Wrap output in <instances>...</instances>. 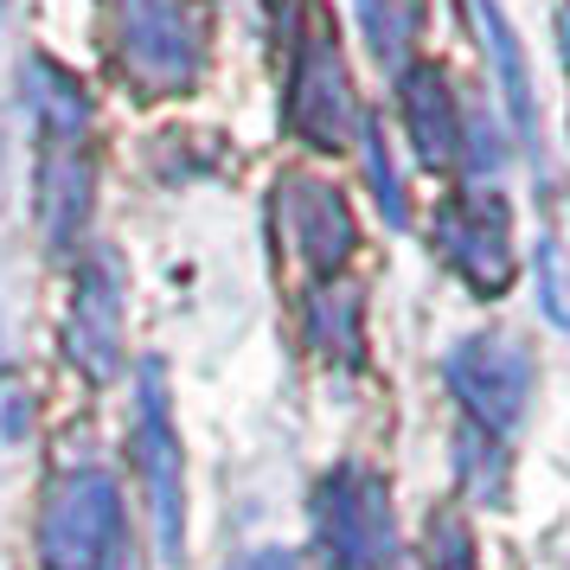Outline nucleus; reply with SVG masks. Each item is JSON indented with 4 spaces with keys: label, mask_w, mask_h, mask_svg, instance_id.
Masks as SVG:
<instances>
[{
    "label": "nucleus",
    "mask_w": 570,
    "mask_h": 570,
    "mask_svg": "<svg viewBox=\"0 0 570 570\" xmlns=\"http://www.w3.org/2000/svg\"><path fill=\"white\" fill-rule=\"evenodd\" d=\"M397 104H404V129H411V155L423 167H455L462 155V104L442 65H404L397 71Z\"/></svg>",
    "instance_id": "nucleus-11"
},
{
    "label": "nucleus",
    "mask_w": 570,
    "mask_h": 570,
    "mask_svg": "<svg viewBox=\"0 0 570 570\" xmlns=\"http://www.w3.org/2000/svg\"><path fill=\"white\" fill-rule=\"evenodd\" d=\"M65 360L97 385L116 379V365H122V263L109 250H97L78 269L71 314H65Z\"/></svg>",
    "instance_id": "nucleus-10"
},
{
    "label": "nucleus",
    "mask_w": 570,
    "mask_h": 570,
    "mask_svg": "<svg viewBox=\"0 0 570 570\" xmlns=\"http://www.w3.org/2000/svg\"><path fill=\"white\" fill-rule=\"evenodd\" d=\"M462 7L474 13V27H481V46H488L493 71H500V90H507V109L519 116V129L532 135V78H525L519 39L507 32V20H500V7H493V0H462Z\"/></svg>",
    "instance_id": "nucleus-13"
},
{
    "label": "nucleus",
    "mask_w": 570,
    "mask_h": 570,
    "mask_svg": "<svg viewBox=\"0 0 570 570\" xmlns=\"http://www.w3.org/2000/svg\"><path fill=\"white\" fill-rule=\"evenodd\" d=\"M539 269H544V302H551V321H558V327H570V276H564V250H558V244H544Z\"/></svg>",
    "instance_id": "nucleus-17"
},
{
    "label": "nucleus",
    "mask_w": 570,
    "mask_h": 570,
    "mask_svg": "<svg viewBox=\"0 0 570 570\" xmlns=\"http://www.w3.org/2000/svg\"><path fill=\"white\" fill-rule=\"evenodd\" d=\"M442 379L449 391L462 397V411L493 430V436H507L519 430V416L532 404V353H525V340L513 334H468L449 360H442Z\"/></svg>",
    "instance_id": "nucleus-7"
},
{
    "label": "nucleus",
    "mask_w": 570,
    "mask_h": 570,
    "mask_svg": "<svg viewBox=\"0 0 570 570\" xmlns=\"http://www.w3.org/2000/svg\"><path fill=\"white\" fill-rule=\"evenodd\" d=\"M32 116H39V225L46 244L65 250L90 218L97 155H90V97L71 71L32 65Z\"/></svg>",
    "instance_id": "nucleus-1"
},
{
    "label": "nucleus",
    "mask_w": 570,
    "mask_h": 570,
    "mask_svg": "<svg viewBox=\"0 0 570 570\" xmlns=\"http://www.w3.org/2000/svg\"><path fill=\"white\" fill-rule=\"evenodd\" d=\"M276 232L314 269V283H334L340 269L353 263V250H360L353 206L340 199V186L308 180V174H295V180L276 186Z\"/></svg>",
    "instance_id": "nucleus-9"
},
{
    "label": "nucleus",
    "mask_w": 570,
    "mask_h": 570,
    "mask_svg": "<svg viewBox=\"0 0 570 570\" xmlns=\"http://www.w3.org/2000/svg\"><path fill=\"white\" fill-rule=\"evenodd\" d=\"M436 250H442V263L474 288V295H507L513 276H519L513 212H507V199L488 193V186L449 193L442 212H436Z\"/></svg>",
    "instance_id": "nucleus-6"
},
{
    "label": "nucleus",
    "mask_w": 570,
    "mask_h": 570,
    "mask_svg": "<svg viewBox=\"0 0 570 570\" xmlns=\"http://www.w3.org/2000/svg\"><path fill=\"white\" fill-rule=\"evenodd\" d=\"M558 32H564V65H570V7L558 13Z\"/></svg>",
    "instance_id": "nucleus-19"
},
{
    "label": "nucleus",
    "mask_w": 570,
    "mask_h": 570,
    "mask_svg": "<svg viewBox=\"0 0 570 570\" xmlns=\"http://www.w3.org/2000/svg\"><path fill=\"white\" fill-rule=\"evenodd\" d=\"M39 564L46 570H135V539L122 488L104 468H71L46 488L39 513Z\"/></svg>",
    "instance_id": "nucleus-3"
},
{
    "label": "nucleus",
    "mask_w": 570,
    "mask_h": 570,
    "mask_svg": "<svg viewBox=\"0 0 570 570\" xmlns=\"http://www.w3.org/2000/svg\"><path fill=\"white\" fill-rule=\"evenodd\" d=\"M360 27L372 39V52L404 71V52L423 32V0H360Z\"/></svg>",
    "instance_id": "nucleus-14"
},
{
    "label": "nucleus",
    "mask_w": 570,
    "mask_h": 570,
    "mask_svg": "<svg viewBox=\"0 0 570 570\" xmlns=\"http://www.w3.org/2000/svg\"><path fill=\"white\" fill-rule=\"evenodd\" d=\"M365 167H372V186H379V212H385L391 225H404V193H397V180H391V160H385V141H379V129L365 122Z\"/></svg>",
    "instance_id": "nucleus-16"
},
{
    "label": "nucleus",
    "mask_w": 570,
    "mask_h": 570,
    "mask_svg": "<svg viewBox=\"0 0 570 570\" xmlns=\"http://www.w3.org/2000/svg\"><path fill=\"white\" fill-rule=\"evenodd\" d=\"M232 570H302L288 551H257V558H237Z\"/></svg>",
    "instance_id": "nucleus-18"
},
{
    "label": "nucleus",
    "mask_w": 570,
    "mask_h": 570,
    "mask_svg": "<svg viewBox=\"0 0 570 570\" xmlns=\"http://www.w3.org/2000/svg\"><path fill=\"white\" fill-rule=\"evenodd\" d=\"M135 468H141V488H148L160 558L180 564V551H186V468H180V436H174V411H167V379H160V365H141Z\"/></svg>",
    "instance_id": "nucleus-8"
},
{
    "label": "nucleus",
    "mask_w": 570,
    "mask_h": 570,
    "mask_svg": "<svg viewBox=\"0 0 570 570\" xmlns=\"http://www.w3.org/2000/svg\"><path fill=\"white\" fill-rule=\"evenodd\" d=\"M109 65L135 97H186L206 71L193 0H109Z\"/></svg>",
    "instance_id": "nucleus-2"
},
{
    "label": "nucleus",
    "mask_w": 570,
    "mask_h": 570,
    "mask_svg": "<svg viewBox=\"0 0 570 570\" xmlns=\"http://www.w3.org/2000/svg\"><path fill=\"white\" fill-rule=\"evenodd\" d=\"M423 544H430V564H436V570H474V532H468V519L436 513Z\"/></svg>",
    "instance_id": "nucleus-15"
},
{
    "label": "nucleus",
    "mask_w": 570,
    "mask_h": 570,
    "mask_svg": "<svg viewBox=\"0 0 570 570\" xmlns=\"http://www.w3.org/2000/svg\"><path fill=\"white\" fill-rule=\"evenodd\" d=\"M360 97H353V71H346V52H340L334 20L314 7L308 27H302V52H295V83H288V129L302 135L321 155H340L365 135Z\"/></svg>",
    "instance_id": "nucleus-5"
},
{
    "label": "nucleus",
    "mask_w": 570,
    "mask_h": 570,
    "mask_svg": "<svg viewBox=\"0 0 570 570\" xmlns=\"http://www.w3.org/2000/svg\"><path fill=\"white\" fill-rule=\"evenodd\" d=\"M314 544L327 570H385L397 558L391 493L372 468L340 462L314 481Z\"/></svg>",
    "instance_id": "nucleus-4"
},
{
    "label": "nucleus",
    "mask_w": 570,
    "mask_h": 570,
    "mask_svg": "<svg viewBox=\"0 0 570 570\" xmlns=\"http://www.w3.org/2000/svg\"><path fill=\"white\" fill-rule=\"evenodd\" d=\"M308 346L334 365L365 360V302L346 283H314L308 295Z\"/></svg>",
    "instance_id": "nucleus-12"
}]
</instances>
